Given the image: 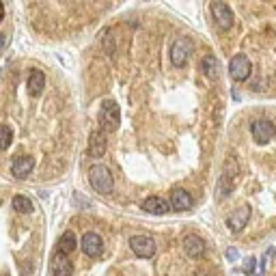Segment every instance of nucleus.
Here are the masks:
<instances>
[{
	"instance_id": "f257e3e1",
	"label": "nucleus",
	"mask_w": 276,
	"mask_h": 276,
	"mask_svg": "<svg viewBox=\"0 0 276 276\" xmlns=\"http://www.w3.org/2000/svg\"><path fill=\"white\" fill-rule=\"evenodd\" d=\"M89 181H91V188L95 192H99V195H110V192H113V186H115L113 173H110L106 166H102V164L91 166Z\"/></svg>"
},
{
	"instance_id": "f03ea898",
	"label": "nucleus",
	"mask_w": 276,
	"mask_h": 276,
	"mask_svg": "<svg viewBox=\"0 0 276 276\" xmlns=\"http://www.w3.org/2000/svg\"><path fill=\"white\" fill-rule=\"evenodd\" d=\"M99 115H102V125H104L106 132L119 130V125H121V110H119V106H117V102H113V99H104Z\"/></svg>"
},
{
	"instance_id": "7ed1b4c3",
	"label": "nucleus",
	"mask_w": 276,
	"mask_h": 276,
	"mask_svg": "<svg viewBox=\"0 0 276 276\" xmlns=\"http://www.w3.org/2000/svg\"><path fill=\"white\" fill-rule=\"evenodd\" d=\"M190 50H192V43H190V39H188V37L175 39L173 45H171V61H173V65L175 67H184L186 61H188V54H190Z\"/></svg>"
},
{
	"instance_id": "20e7f679",
	"label": "nucleus",
	"mask_w": 276,
	"mask_h": 276,
	"mask_svg": "<svg viewBox=\"0 0 276 276\" xmlns=\"http://www.w3.org/2000/svg\"><path fill=\"white\" fill-rule=\"evenodd\" d=\"M229 74L236 82H242L250 76V58L246 54H236L231 58V65H229Z\"/></svg>"
},
{
	"instance_id": "39448f33",
	"label": "nucleus",
	"mask_w": 276,
	"mask_h": 276,
	"mask_svg": "<svg viewBox=\"0 0 276 276\" xmlns=\"http://www.w3.org/2000/svg\"><path fill=\"white\" fill-rule=\"evenodd\" d=\"M252 138L257 140L259 145H266L270 143V138H274V123L272 121H268V119H259V121H255L252 123Z\"/></svg>"
},
{
	"instance_id": "423d86ee",
	"label": "nucleus",
	"mask_w": 276,
	"mask_h": 276,
	"mask_svg": "<svg viewBox=\"0 0 276 276\" xmlns=\"http://www.w3.org/2000/svg\"><path fill=\"white\" fill-rule=\"evenodd\" d=\"M130 246L138 257H145V259H149V257L156 255V242L147 236H134L130 239Z\"/></svg>"
},
{
	"instance_id": "0eeeda50",
	"label": "nucleus",
	"mask_w": 276,
	"mask_h": 276,
	"mask_svg": "<svg viewBox=\"0 0 276 276\" xmlns=\"http://www.w3.org/2000/svg\"><path fill=\"white\" fill-rule=\"evenodd\" d=\"M211 15H214V20H216V24H218L220 28H231L233 26V13H231V9L227 7L225 2H211Z\"/></svg>"
},
{
	"instance_id": "6e6552de",
	"label": "nucleus",
	"mask_w": 276,
	"mask_h": 276,
	"mask_svg": "<svg viewBox=\"0 0 276 276\" xmlns=\"http://www.w3.org/2000/svg\"><path fill=\"white\" fill-rule=\"evenodd\" d=\"M33 168H35V158L33 156H22L11 164V173H13L15 179H26L28 175L33 173Z\"/></svg>"
},
{
	"instance_id": "1a4fd4ad",
	"label": "nucleus",
	"mask_w": 276,
	"mask_h": 276,
	"mask_svg": "<svg viewBox=\"0 0 276 276\" xmlns=\"http://www.w3.org/2000/svg\"><path fill=\"white\" fill-rule=\"evenodd\" d=\"M248 218H250V207H248V205H242V207H237L227 218V225H229V229H231L233 233H239L244 229L246 222H248Z\"/></svg>"
},
{
	"instance_id": "9d476101",
	"label": "nucleus",
	"mask_w": 276,
	"mask_h": 276,
	"mask_svg": "<svg viewBox=\"0 0 276 276\" xmlns=\"http://www.w3.org/2000/svg\"><path fill=\"white\" fill-rule=\"evenodd\" d=\"M82 250H84V255H89V257H99L102 255V248H104V244H102V237L97 236V233H84L82 236Z\"/></svg>"
},
{
	"instance_id": "9b49d317",
	"label": "nucleus",
	"mask_w": 276,
	"mask_h": 276,
	"mask_svg": "<svg viewBox=\"0 0 276 276\" xmlns=\"http://www.w3.org/2000/svg\"><path fill=\"white\" fill-rule=\"evenodd\" d=\"M181 246H184L186 255L192 257V259H198V257L205 255V242L198 236H186L184 242H181Z\"/></svg>"
},
{
	"instance_id": "f8f14e48",
	"label": "nucleus",
	"mask_w": 276,
	"mask_h": 276,
	"mask_svg": "<svg viewBox=\"0 0 276 276\" xmlns=\"http://www.w3.org/2000/svg\"><path fill=\"white\" fill-rule=\"evenodd\" d=\"M50 270H52V274L54 276H72V261H69V257L67 255H61V252H56L54 257H52V261H50Z\"/></svg>"
},
{
	"instance_id": "ddd939ff",
	"label": "nucleus",
	"mask_w": 276,
	"mask_h": 276,
	"mask_svg": "<svg viewBox=\"0 0 276 276\" xmlns=\"http://www.w3.org/2000/svg\"><path fill=\"white\" fill-rule=\"evenodd\" d=\"M143 209L147 211V214H151V216H164L168 209H171V203L164 201L162 197H149L143 203Z\"/></svg>"
},
{
	"instance_id": "4468645a",
	"label": "nucleus",
	"mask_w": 276,
	"mask_h": 276,
	"mask_svg": "<svg viewBox=\"0 0 276 276\" xmlns=\"http://www.w3.org/2000/svg\"><path fill=\"white\" fill-rule=\"evenodd\" d=\"M171 207L177 209V211H186V209L192 207V198L184 188H175V190L171 192Z\"/></svg>"
},
{
	"instance_id": "2eb2a0df",
	"label": "nucleus",
	"mask_w": 276,
	"mask_h": 276,
	"mask_svg": "<svg viewBox=\"0 0 276 276\" xmlns=\"http://www.w3.org/2000/svg\"><path fill=\"white\" fill-rule=\"evenodd\" d=\"M74 250H76V236L72 231H65L61 237H58V242H56V252L69 257Z\"/></svg>"
},
{
	"instance_id": "dca6fc26",
	"label": "nucleus",
	"mask_w": 276,
	"mask_h": 276,
	"mask_svg": "<svg viewBox=\"0 0 276 276\" xmlns=\"http://www.w3.org/2000/svg\"><path fill=\"white\" fill-rule=\"evenodd\" d=\"M45 86V76L43 72H39V69H33L31 76H28V93L31 95H39L41 91H43Z\"/></svg>"
},
{
	"instance_id": "f3484780",
	"label": "nucleus",
	"mask_w": 276,
	"mask_h": 276,
	"mask_svg": "<svg viewBox=\"0 0 276 276\" xmlns=\"http://www.w3.org/2000/svg\"><path fill=\"white\" fill-rule=\"evenodd\" d=\"M106 154V138L99 132L91 134V143H89V156L91 158H102Z\"/></svg>"
},
{
	"instance_id": "a211bd4d",
	"label": "nucleus",
	"mask_w": 276,
	"mask_h": 276,
	"mask_svg": "<svg viewBox=\"0 0 276 276\" xmlns=\"http://www.w3.org/2000/svg\"><path fill=\"white\" fill-rule=\"evenodd\" d=\"M203 74L207 76L209 80H216L220 76V63L214 54H207L203 58Z\"/></svg>"
},
{
	"instance_id": "6ab92c4d",
	"label": "nucleus",
	"mask_w": 276,
	"mask_h": 276,
	"mask_svg": "<svg viewBox=\"0 0 276 276\" xmlns=\"http://www.w3.org/2000/svg\"><path fill=\"white\" fill-rule=\"evenodd\" d=\"M231 188H233V177L225 173V175L220 177V181H218V192H216V198H218V201H222L225 197H229Z\"/></svg>"
},
{
	"instance_id": "aec40b11",
	"label": "nucleus",
	"mask_w": 276,
	"mask_h": 276,
	"mask_svg": "<svg viewBox=\"0 0 276 276\" xmlns=\"http://www.w3.org/2000/svg\"><path fill=\"white\" fill-rule=\"evenodd\" d=\"M13 209L17 211V214H31L33 201L26 198V197H22V195H17V197H13Z\"/></svg>"
},
{
	"instance_id": "412c9836",
	"label": "nucleus",
	"mask_w": 276,
	"mask_h": 276,
	"mask_svg": "<svg viewBox=\"0 0 276 276\" xmlns=\"http://www.w3.org/2000/svg\"><path fill=\"white\" fill-rule=\"evenodd\" d=\"M13 143V132L9 125H0V149H9Z\"/></svg>"
},
{
	"instance_id": "4be33fe9",
	"label": "nucleus",
	"mask_w": 276,
	"mask_h": 276,
	"mask_svg": "<svg viewBox=\"0 0 276 276\" xmlns=\"http://www.w3.org/2000/svg\"><path fill=\"white\" fill-rule=\"evenodd\" d=\"M255 263H257L255 257H248V259H246V263H244V272L246 274H252V270H255Z\"/></svg>"
},
{
	"instance_id": "5701e85b",
	"label": "nucleus",
	"mask_w": 276,
	"mask_h": 276,
	"mask_svg": "<svg viewBox=\"0 0 276 276\" xmlns=\"http://www.w3.org/2000/svg\"><path fill=\"white\" fill-rule=\"evenodd\" d=\"M227 257H229V259H236V257H237V250H236V248H229V250H227Z\"/></svg>"
},
{
	"instance_id": "b1692460",
	"label": "nucleus",
	"mask_w": 276,
	"mask_h": 276,
	"mask_svg": "<svg viewBox=\"0 0 276 276\" xmlns=\"http://www.w3.org/2000/svg\"><path fill=\"white\" fill-rule=\"evenodd\" d=\"M2 17H4V4L0 2V20H2Z\"/></svg>"
},
{
	"instance_id": "393cba45",
	"label": "nucleus",
	"mask_w": 276,
	"mask_h": 276,
	"mask_svg": "<svg viewBox=\"0 0 276 276\" xmlns=\"http://www.w3.org/2000/svg\"><path fill=\"white\" fill-rule=\"evenodd\" d=\"M2 45H4V35L0 33V48H2Z\"/></svg>"
},
{
	"instance_id": "a878e982",
	"label": "nucleus",
	"mask_w": 276,
	"mask_h": 276,
	"mask_svg": "<svg viewBox=\"0 0 276 276\" xmlns=\"http://www.w3.org/2000/svg\"><path fill=\"white\" fill-rule=\"evenodd\" d=\"M197 276H209V274H205V272H198Z\"/></svg>"
}]
</instances>
